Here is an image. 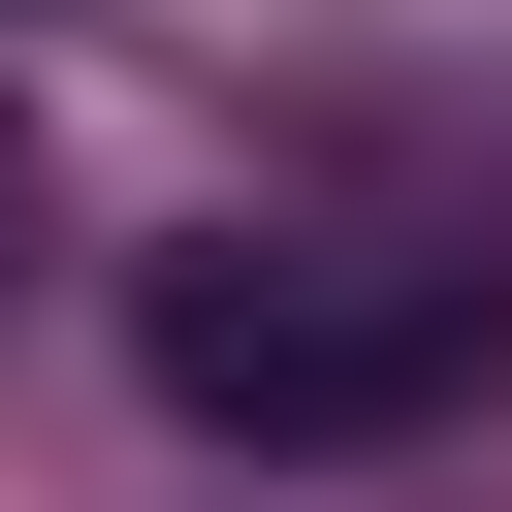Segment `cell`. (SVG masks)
<instances>
[{
    "mask_svg": "<svg viewBox=\"0 0 512 512\" xmlns=\"http://www.w3.org/2000/svg\"><path fill=\"white\" fill-rule=\"evenodd\" d=\"M0 224H32V128H0Z\"/></svg>",
    "mask_w": 512,
    "mask_h": 512,
    "instance_id": "obj_2",
    "label": "cell"
},
{
    "mask_svg": "<svg viewBox=\"0 0 512 512\" xmlns=\"http://www.w3.org/2000/svg\"><path fill=\"white\" fill-rule=\"evenodd\" d=\"M128 352L192 448H416L512 384V256L480 224H192L128 256Z\"/></svg>",
    "mask_w": 512,
    "mask_h": 512,
    "instance_id": "obj_1",
    "label": "cell"
}]
</instances>
